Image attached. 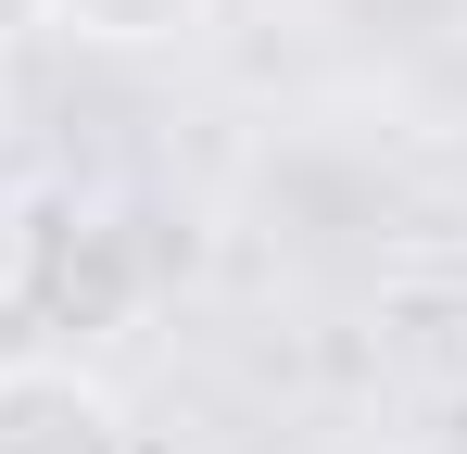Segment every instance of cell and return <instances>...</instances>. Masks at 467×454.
Instances as JSON below:
<instances>
[{"label": "cell", "instance_id": "obj_3", "mask_svg": "<svg viewBox=\"0 0 467 454\" xmlns=\"http://www.w3.org/2000/svg\"><path fill=\"white\" fill-rule=\"evenodd\" d=\"M202 13L215 0H51V26L88 51H177V38H202Z\"/></svg>", "mask_w": 467, "mask_h": 454}, {"label": "cell", "instance_id": "obj_4", "mask_svg": "<svg viewBox=\"0 0 467 454\" xmlns=\"http://www.w3.org/2000/svg\"><path fill=\"white\" fill-rule=\"evenodd\" d=\"M26 26H51V0H0V51H13Z\"/></svg>", "mask_w": 467, "mask_h": 454}, {"label": "cell", "instance_id": "obj_1", "mask_svg": "<svg viewBox=\"0 0 467 454\" xmlns=\"http://www.w3.org/2000/svg\"><path fill=\"white\" fill-rule=\"evenodd\" d=\"M13 303L38 328H127L152 303V253L114 202H38L13 240Z\"/></svg>", "mask_w": 467, "mask_h": 454}, {"label": "cell", "instance_id": "obj_5", "mask_svg": "<svg viewBox=\"0 0 467 454\" xmlns=\"http://www.w3.org/2000/svg\"><path fill=\"white\" fill-rule=\"evenodd\" d=\"M430 454H467V442H430Z\"/></svg>", "mask_w": 467, "mask_h": 454}, {"label": "cell", "instance_id": "obj_2", "mask_svg": "<svg viewBox=\"0 0 467 454\" xmlns=\"http://www.w3.org/2000/svg\"><path fill=\"white\" fill-rule=\"evenodd\" d=\"M0 454H140V417L77 354H13L0 366Z\"/></svg>", "mask_w": 467, "mask_h": 454}]
</instances>
